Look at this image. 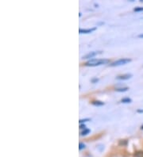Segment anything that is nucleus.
<instances>
[{"label": "nucleus", "instance_id": "4468645a", "mask_svg": "<svg viewBox=\"0 0 143 157\" xmlns=\"http://www.w3.org/2000/svg\"><path fill=\"white\" fill-rule=\"evenodd\" d=\"M98 81H99L98 78H92V79H91V83H97Z\"/></svg>", "mask_w": 143, "mask_h": 157}, {"label": "nucleus", "instance_id": "f257e3e1", "mask_svg": "<svg viewBox=\"0 0 143 157\" xmlns=\"http://www.w3.org/2000/svg\"><path fill=\"white\" fill-rule=\"evenodd\" d=\"M110 63V60H107V59H91L90 60H88L85 66L87 67H96L103 64H106Z\"/></svg>", "mask_w": 143, "mask_h": 157}, {"label": "nucleus", "instance_id": "20e7f679", "mask_svg": "<svg viewBox=\"0 0 143 157\" xmlns=\"http://www.w3.org/2000/svg\"><path fill=\"white\" fill-rule=\"evenodd\" d=\"M132 77V75L131 74H125V75H122V76H118L116 77V79L118 80H126L129 79Z\"/></svg>", "mask_w": 143, "mask_h": 157}, {"label": "nucleus", "instance_id": "f03ea898", "mask_svg": "<svg viewBox=\"0 0 143 157\" xmlns=\"http://www.w3.org/2000/svg\"><path fill=\"white\" fill-rule=\"evenodd\" d=\"M131 61V59L129 58H122V59H119V60L114 61L113 63H111V64H109L111 67H117V66H120V65H124L127 63H130Z\"/></svg>", "mask_w": 143, "mask_h": 157}, {"label": "nucleus", "instance_id": "39448f33", "mask_svg": "<svg viewBox=\"0 0 143 157\" xmlns=\"http://www.w3.org/2000/svg\"><path fill=\"white\" fill-rule=\"evenodd\" d=\"M96 29V27H93V28L91 29H79V33H90L91 32H93Z\"/></svg>", "mask_w": 143, "mask_h": 157}, {"label": "nucleus", "instance_id": "423d86ee", "mask_svg": "<svg viewBox=\"0 0 143 157\" xmlns=\"http://www.w3.org/2000/svg\"><path fill=\"white\" fill-rule=\"evenodd\" d=\"M91 104L93 105H95V106H101V105H103L105 103H104L103 102L95 100V101H92L91 102Z\"/></svg>", "mask_w": 143, "mask_h": 157}, {"label": "nucleus", "instance_id": "9d476101", "mask_svg": "<svg viewBox=\"0 0 143 157\" xmlns=\"http://www.w3.org/2000/svg\"><path fill=\"white\" fill-rule=\"evenodd\" d=\"M134 157H143V151H138L134 153Z\"/></svg>", "mask_w": 143, "mask_h": 157}, {"label": "nucleus", "instance_id": "9b49d317", "mask_svg": "<svg viewBox=\"0 0 143 157\" xmlns=\"http://www.w3.org/2000/svg\"><path fill=\"white\" fill-rule=\"evenodd\" d=\"M91 121V119L89 118H85V119H81L79 121V123L80 124H84V122H86V121Z\"/></svg>", "mask_w": 143, "mask_h": 157}, {"label": "nucleus", "instance_id": "f8f14e48", "mask_svg": "<svg viewBox=\"0 0 143 157\" xmlns=\"http://www.w3.org/2000/svg\"><path fill=\"white\" fill-rule=\"evenodd\" d=\"M134 10L135 11V12H140V11H143V7H140V6L135 7Z\"/></svg>", "mask_w": 143, "mask_h": 157}, {"label": "nucleus", "instance_id": "7ed1b4c3", "mask_svg": "<svg viewBox=\"0 0 143 157\" xmlns=\"http://www.w3.org/2000/svg\"><path fill=\"white\" fill-rule=\"evenodd\" d=\"M101 53H102V51H98V52H96V51H94V52H91L89 53H87V55H85V56H84L82 57V59H90V58L94 57L95 56H96V55L101 54Z\"/></svg>", "mask_w": 143, "mask_h": 157}, {"label": "nucleus", "instance_id": "dca6fc26", "mask_svg": "<svg viewBox=\"0 0 143 157\" xmlns=\"http://www.w3.org/2000/svg\"><path fill=\"white\" fill-rule=\"evenodd\" d=\"M137 112L138 113H143V109H138Z\"/></svg>", "mask_w": 143, "mask_h": 157}, {"label": "nucleus", "instance_id": "ddd939ff", "mask_svg": "<svg viewBox=\"0 0 143 157\" xmlns=\"http://www.w3.org/2000/svg\"><path fill=\"white\" fill-rule=\"evenodd\" d=\"M85 147H86V145H85L84 143H80V144H79V149H80V150H82V149L85 148Z\"/></svg>", "mask_w": 143, "mask_h": 157}, {"label": "nucleus", "instance_id": "0eeeda50", "mask_svg": "<svg viewBox=\"0 0 143 157\" xmlns=\"http://www.w3.org/2000/svg\"><path fill=\"white\" fill-rule=\"evenodd\" d=\"M90 132H91V130H90L89 129H84V130L80 132V135L81 136H86L87 134H89Z\"/></svg>", "mask_w": 143, "mask_h": 157}, {"label": "nucleus", "instance_id": "f3484780", "mask_svg": "<svg viewBox=\"0 0 143 157\" xmlns=\"http://www.w3.org/2000/svg\"><path fill=\"white\" fill-rule=\"evenodd\" d=\"M138 37H140V38H143V33H142V34H140V35H138Z\"/></svg>", "mask_w": 143, "mask_h": 157}, {"label": "nucleus", "instance_id": "6e6552de", "mask_svg": "<svg viewBox=\"0 0 143 157\" xmlns=\"http://www.w3.org/2000/svg\"><path fill=\"white\" fill-rule=\"evenodd\" d=\"M131 102H132V100H131V99H130V98H124V99H122L121 100V103H130Z\"/></svg>", "mask_w": 143, "mask_h": 157}, {"label": "nucleus", "instance_id": "a211bd4d", "mask_svg": "<svg viewBox=\"0 0 143 157\" xmlns=\"http://www.w3.org/2000/svg\"><path fill=\"white\" fill-rule=\"evenodd\" d=\"M141 129H143V125H142V126H141Z\"/></svg>", "mask_w": 143, "mask_h": 157}, {"label": "nucleus", "instance_id": "2eb2a0df", "mask_svg": "<svg viewBox=\"0 0 143 157\" xmlns=\"http://www.w3.org/2000/svg\"><path fill=\"white\" fill-rule=\"evenodd\" d=\"M80 129L84 130V129H86V125H85L84 124H80Z\"/></svg>", "mask_w": 143, "mask_h": 157}, {"label": "nucleus", "instance_id": "1a4fd4ad", "mask_svg": "<svg viewBox=\"0 0 143 157\" xmlns=\"http://www.w3.org/2000/svg\"><path fill=\"white\" fill-rule=\"evenodd\" d=\"M129 90L128 87H121V88H117L115 89V91H118V92H125Z\"/></svg>", "mask_w": 143, "mask_h": 157}]
</instances>
